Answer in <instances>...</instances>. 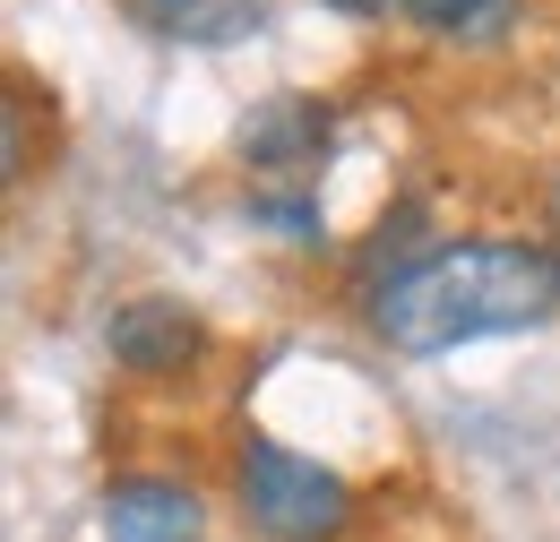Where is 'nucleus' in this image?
I'll return each mask as SVG.
<instances>
[{"label":"nucleus","mask_w":560,"mask_h":542,"mask_svg":"<svg viewBox=\"0 0 560 542\" xmlns=\"http://www.w3.org/2000/svg\"><path fill=\"white\" fill-rule=\"evenodd\" d=\"M415 26H431V35H466V26H483L500 0H397Z\"/></svg>","instance_id":"nucleus-7"},{"label":"nucleus","mask_w":560,"mask_h":542,"mask_svg":"<svg viewBox=\"0 0 560 542\" xmlns=\"http://www.w3.org/2000/svg\"><path fill=\"white\" fill-rule=\"evenodd\" d=\"M104 353L130 379H173V370H190L208 353V319L190 302H173V293H139V302H121L104 319Z\"/></svg>","instance_id":"nucleus-3"},{"label":"nucleus","mask_w":560,"mask_h":542,"mask_svg":"<svg viewBox=\"0 0 560 542\" xmlns=\"http://www.w3.org/2000/svg\"><path fill=\"white\" fill-rule=\"evenodd\" d=\"M121 9L147 35L190 44V52H233V44L268 35V17H277V0H121Z\"/></svg>","instance_id":"nucleus-5"},{"label":"nucleus","mask_w":560,"mask_h":542,"mask_svg":"<svg viewBox=\"0 0 560 542\" xmlns=\"http://www.w3.org/2000/svg\"><path fill=\"white\" fill-rule=\"evenodd\" d=\"M560 319V259L552 241H509V233H466L422 250L388 284H371V337L388 353H457L483 337H535Z\"/></svg>","instance_id":"nucleus-1"},{"label":"nucleus","mask_w":560,"mask_h":542,"mask_svg":"<svg viewBox=\"0 0 560 542\" xmlns=\"http://www.w3.org/2000/svg\"><path fill=\"white\" fill-rule=\"evenodd\" d=\"M328 104H311V95H268L250 121H242V164L250 173H302V164H319L328 155Z\"/></svg>","instance_id":"nucleus-6"},{"label":"nucleus","mask_w":560,"mask_h":542,"mask_svg":"<svg viewBox=\"0 0 560 542\" xmlns=\"http://www.w3.org/2000/svg\"><path fill=\"white\" fill-rule=\"evenodd\" d=\"M328 9H337V17H380L388 0H328Z\"/></svg>","instance_id":"nucleus-8"},{"label":"nucleus","mask_w":560,"mask_h":542,"mask_svg":"<svg viewBox=\"0 0 560 542\" xmlns=\"http://www.w3.org/2000/svg\"><path fill=\"white\" fill-rule=\"evenodd\" d=\"M104 542H208V499L173 474H121L95 499Z\"/></svg>","instance_id":"nucleus-4"},{"label":"nucleus","mask_w":560,"mask_h":542,"mask_svg":"<svg viewBox=\"0 0 560 542\" xmlns=\"http://www.w3.org/2000/svg\"><path fill=\"white\" fill-rule=\"evenodd\" d=\"M552 259H560V181H552Z\"/></svg>","instance_id":"nucleus-9"},{"label":"nucleus","mask_w":560,"mask_h":542,"mask_svg":"<svg viewBox=\"0 0 560 542\" xmlns=\"http://www.w3.org/2000/svg\"><path fill=\"white\" fill-rule=\"evenodd\" d=\"M233 508L259 542H346L353 534V482L284 439H242L233 448Z\"/></svg>","instance_id":"nucleus-2"}]
</instances>
